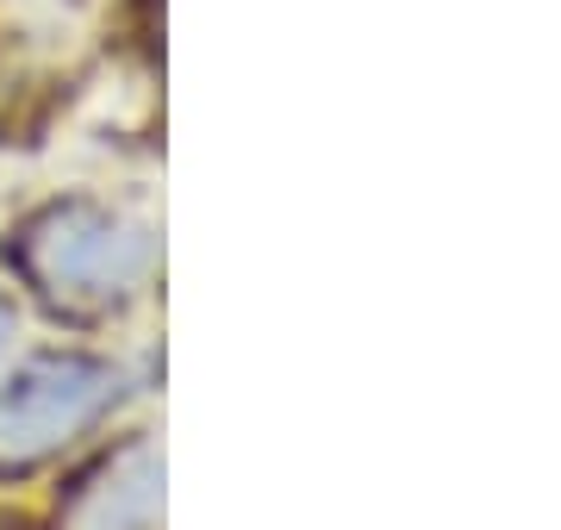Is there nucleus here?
Masks as SVG:
<instances>
[{"label":"nucleus","instance_id":"f257e3e1","mask_svg":"<svg viewBox=\"0 0 561 530\" xmlns=\"http://www.w3.org/2000/svg\"><path fill=\"white\" fill-rule=\"evenodd\" d=\"M13 263L50 307L62 312H106L125 307L150 268H157V231L94 194L44 200L13 238Z\"/></svg>","mask_w":561,"mask_h":530},{"label":"nucleus","instance_id":"f03ea898","mask_svg":"<svg viewBox=\"0 0 561 530\" xmlns=\"http://www.w3.org/2000/svg\"><path fill=\"white\" fill-rule=\"evenodd\" d=\"M119 368L81 349H44L0 381V462H32L88 430L119 400Z\"/></svg>","mask_w":561,"mask_h":530},{"label":"nucleus","instance_id":"7ed1b4c3","mask_svg":"<svg viewBox=\"0 0 561 530\" xmlns=\"http://www.w3.org/2000/svg\"><path fill=\"white\" fill-rule=\"evenodd\" d=\"M162 518V462L157 449H131L88 487L76 506V530H157Z\"/></svg>","mask_w":561,"mask_h":530},{"label":"nucleus","instance_id":"20e7f679","mask_svg":"<svg viewBox=\"0 0 561 530\" xmlns=\"http://www.w3.org/2000/svg\"><path fill=\"white\" fill-rule=\"evenodd\" d=\"M13 337H20V307H13V293L0 287V356L13 349Z\"/></svg>","mask_w":561,"mask_h":530}]
</instances>
